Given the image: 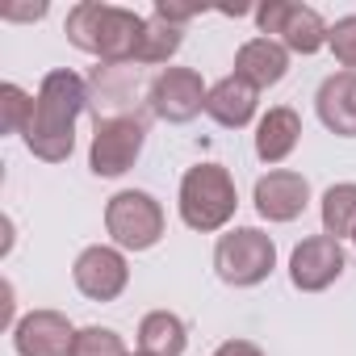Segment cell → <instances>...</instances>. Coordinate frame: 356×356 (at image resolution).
I'll return each mask as SVG.
<instances>
[{
	"mask_svg": "<svg viewBox=\"0 0 356 356\" xmlns=\"http://www.w3.org/2000/svg\"><path fill=\"white\" fill-rule=\"evenodd\" d=\"M88 105V88L76 72L55 67L42 76L38 97H34V122L26 130V147L30 155H38L42 163H63L76 151V118Z\"/></svg>",
	"mask_w": 356,
	"mask_h": 356,
	"instance_id": "obj_1",
	"label": "cell"
},
{
	"mask_svg": "<svg viewBox=\"0 0 356 356\" xmlns=\"http://www.w3.org/2000/svg\"><path fill=\"white\" fill-rule=\"evenodd\" d=\"M67 42L105 59L109 67L134 63L143 34H147V17H138L134 9H118V5H101V0H80V5L67 13L63 26Z\"/></svg>",
	"mask_w": 356,
	"mask_h": 356,
	"instance_id": "obj_2",
	"label": "cell"
},
{
	"mask_svg": "<svg viewBox=\"0 0 356 356\" xmlns=\"http://www.w3.org/2000/svg\"><path fill=\"white\" fill-rule=\"evenodd\" d=\"M235 206H239V193H235V181L222 163H197L185 172L181 181V218L189 231H222L231 218H235Z\"/></svg>",
	"mask_w": 356,
	"mask_h": 356,
	"instance_id": "obj_3",
	"label": "cell"
},
{
	"mask_svg": "<svg viewBox=\"0 0 356 356\" xmlns=\"http://www.w3.org/2000/svg\"><path fill=\"white\" fill-rule=\"evenodd\" d=\"M273 264H277V243H273L264 231H256V227H235V231H227V235L218 239V248H214V268H218V277H222L227 285H235V289L260 285V281L273 273Z\"/></svg>",
	"mask_w": 356,
	"mask_h": 356,
	"instance_id": "obj_4",
	"label": "cell"
},
{
	"mask_svg": "<svg viewBox=\"0 0 356 356\" xmlns=\"http://www.w3.org/2000/svg\"><path fill=\"white\" fill-rule=\"evenodd\" d=\"M105 231L122 252H147L163 239V206L143 189H122L105 206Z\"/></svg>",
	"mask_w": 356,
	"mask_h": 356,
	"instance_id": "obj_5",
	"label": "cell"
},
{
	"mask_svg": "<svg viewBox=\"0 0 356 356\" xmlns=\"http://www.w3.org/2000/svg\"><path fill=\"white\" fill-rule=\"evenodd\" d=\"M143 143H147V126L138 118H130V113H122V118H97L88 168L97 176H105V181L126 176L134 168V159L143 155Z\"/></svg>",
	"mask_w": 356,
	"mask_h": 356,
	"instance_id": "obj_6",
	"label": "cell"
},
{
	"mask_svg": "<svg viewBox=\"0 0 356 356\" xmlns=\"http://www.w3.org/2000/svg\"><path fill=\"white\" fill-rule=\"evenodd\" d=\"M256 26L264 34H277L285 51H298V55H314L327 47V34L331 26L318 17V9L310 5H293V0H268V5L256 13Z\"/></svg>",
	"mask_w": 356,
	"mask_h": 356,
	"instance_id": "obj_7",
	"label": "cell"
},
{
	"mask_svg": "<svg viewBox=\"0 0 356 356\" xmlns=\"http://www.w3.org/2000/svg\"><path fill=\"white\" fill-rule=\"evenodd\" d=\"M206 97H210V88L202 84V76H197L193 67H163V72L151 80V92H147L155 118H163V122H172V126L193 122V118L206 109Z\"/></svg>",
	"mask_w": 356,
	"mask_h": 356,
	"instance_id": "obj_8",
	"label": "cell"
},
{
	"mask_svg": "<svg viewBox=\"0 0 356 356\" xmlns=\"http://www.w3.org/2000/svg\"><path fill=\"white\" fill-rule=\"evenodd\" d=\"M343 268H348V256H343L339 239H331V235H310L289 256V281L302 293H323L327 285H335L343 277Z\"/></svg>",
	"mask_w": 356,
	"mask_h": 356,
	"instance_id": "obj_9",
	"label": "cell"
},
{
	"mask_svg": "<svg viewBox=\"0 0 356 356\" xmlns=\"http://www.w3.org/2000/svg\"><path fill=\"white\" fill-rule=\"evenodd\" d=\"M72 281H76V289H80L88 302H113V298H122V289H126V281H130V268H126L122 248H105V243L84 248V252L76 256Z\"/></svg>",
	"mask_w": 356,
	"mask_h": 356,
	"instance_id": "obj_10",
	"label": "cell"
},
{
	"mask_svg": "<svg viewBox=\"0 0 356 356\" xmlns=\"http://www.w3.org/2000/svg\"><path fill=\"white\" fill-rule=\"evenodd\" d=\"M76 327L59 310H30L13 327V348L17 356H72Z\"/></svg>",
	"mask_w": 356,
	"mask_h": 356,
	"instance_id": "obj_11",
	"label": "cell"
},
{
	"mask_svg": "<svg viewBox=\"0 0 356 356\" xmlns=\"http://www.w3.org/2000/svg\"><path fill=\"white\" fill-rule=\"evenodd\" d=\"M252 202H256V214L264 222H293L310 202V185H306V176H298L289 168H277V172L256 181Z\"/></svg>",
	"mask_w": 356,
	"mask_h": 356,
	"instance_id": "obj_12",
	"label": "cell"
},
{
	"mask_svg": "<svg viewBox=\"0 0 356 356\" xmlns=\"http://www.w3.org/2000/svg\"><path fill=\"white\" fill-rule=\"evenodd\" d=\"M318 122L339 134V138H356V72H335L318 84L314 97Z\"/></svg>",
	"mask_w": 356,
	"mask_h": 356,
	"instance_id": "obj_13",
	"label": "cell"
},
{
	"mask_svg": "<svg viewBox=\"0 0 356 356\" xmlns=\"http://www.w3.org/2000/svg\"><path fill=\"white\" fill-rule=\"evenodd\" d=\"M289 72V51L277 38H252L235 51V76H243L256 88H273L281 84Z\"/></svg>",
	"mask_w": 356,
	"mask_h": 356,
	"instance_id": "obj_14",
	"label": "cell"
},
{
	"mask_svg": "<svg viewBox=\"0 0 356 356\" xmlns=\"http://www.w3.org/2000/svg\"><path fill=\"white\" fill-rule=\"evenodd\" d=\"M256 101H260V88L231 72L227 80H218V84L210 88V97H206V113H210L218 126L239 130V126H248V122L256 118Z\"/></svg>",
	"mask_w": 356,
	"mask_h": 356,
	"instance_id": "obj_15",
	"label": "cell"
},
{
	"mask_svg": "<svg viewBox=\"0 0 356 356\" xmlns=\"http://www.w3.org/2000/svg\"><path fill=\"white\" fill-rule=\"evenodd\" d=\"M298 138H302V118H298L289 105H277V109H268V113L260 118V126H256V155H260L264 163H281V159L293 155Z\"/></svg>",
	"mask_w": 356,
	"mask_h": 356,
	"instance_id": "obj_16",
	"label": "cell"
},
{
	"mask_svg": "<svg viewBox=\"0 0 356 356\" xmlns=\"http://www.w3.org/2000/svg\"><path fill=\"white\" fill-rule=\"evenodd\" d=\"M189 348V327L172 310H151L138 323V352L147 356H185Z\"/></svg>",
	"mask_w": 356,
	"mask_h": 356,
	"instance_id": "obj_17",
	"label": "cell"
},
{
	"mask_svg": "<svg viewBox=\"0 0 356 356\" xmlns=\"http://www.w3.org/2000/svg\"><path fill=\"white\" fill-rule=\"evenodd\" d=\"M323 235H331V239H352V231H356V185L352 181H343V185H331L327 193H323Z\"/></svg>",
	"mask_w": 356,
	"mask_h": 356,
	"instance_id": "obj_18",
	"label": "cell"
},
{
	"mask_svg": "<svg viewBox=\"0 0 356 356\" xmlns=\"http://www.w3.org/2000/svg\"><path fill=\"white\" fill-rule=\"evenodd\" d=\"M185 42V30L181 26H172L163 17H147V34H143V47H138V59L134 63H168L176 51H181Z\"/></svg>",
	"mask_w": 356,
	"mask_h": 356,
	"instance_id": "obj_19",
	"label": "cell"
},
{
	"mask_svg": "<svg viewBox=\"0 0 356 356\" xmlns=\"http://www.w3.org/2000/svg\"><path fill=\"white\" fill-rule=\"evenodd\" d=\"M34 122V97L17 84H0V130L5 134H26Z\"/></svg>",
	"mask_w": 356,
	"mask_h": 356,
	"instance_id": "obj_20",
	"label": "cell"
},
{
	"mask_svg": "<svg viewBox=\"0 0 356 356\" xmlns=\"http://www.w3.org/2000/svg\"><path fill=\"white\" fill-rule=\"evenodd\" d=\"M72 356H130L122 335L109 331V327H84L76 331V343H72Z\"/></svg>",
	"mask_w": 356,
	"mask_h": 356,
	"instance_id": "obj_21",
	"label": "cell"
},
{
	"mask_svg": "<svg viewBox=\"0 0 356 356\" xmlns=\"http://www.w3.org/2000/svg\"><path fill=\"white\" fill-rule=\"evenodd\" d=\"M327 47H331V55H335L348 72L356 67V13H352V17H339V22L331 26Z\"/></svg>",
	"mask_w": 356,
	"mask_h": 356,
	"instance_id": "obj_22",
	"label": "cell"
},
{
	"mask_svg": "<svg viewBox=\"0 0 356 356\" xmlns=\"http://www.w3.org/2000/svg\"><path fill=\"white\" fill-rule=\"evenodd\" d=\"M214 356H264V352L256 343H248V339H227V343L214 348Z\"/></svg>",
	"mask_w": 356,
	"mask_h": 356,
	"instance_id": "obj_23",
	"label": "cell"
},
{
	"mask_svg": "<svg viewBox=\"0 0 356 356\" xmlns=\"http://www.w3.org/2000/svg\"><path fill=\"white\" fill-rule=\"evenodd\" d=\"M155 17H163V22H172V26H185V22H193L197 17V9H176V5H155Z\"/></svg>",
	"mask_w": 356,
	"mask_h": 356,
	"instance_id": "obj_24",
	"label": "cell"
},
{
	"mask_svg": "<svg viewBox=\"0 0 356 356\" xmlns=\"http://www.w3.org/2000/svg\"><path fill=\"white\" fill-rule=\"evenodd\" d=\"M5 22H38V17H47V5H26V9H17V5H9L5 13H0Z\"/></svg>",
	"mask_w": 356,
	"mask_h": 356,
	"instance_id": "obj_25",
	"label": "cell"
},
{
	"mask_svg": "<svg viewBox=\"0 0 356 356\" xmlns=\"http://www.w3.org/2000/svg\"><path fill=\"white\" fill-rule=\"evenodd\" d=\"M134 356H147V352H134Z\"/></svg>",
	"mask_w": 356,
	"mask_h": 356,
	"instance_id": "obj_26",
	"label": "cell"
},
{
	"mask_svg": "<svg viewBox=\"0 0 356 356\" xmlns=\"http://www.w3.org/2000/svg\"><path fill=\"white\" fill-rule=\"evenodd\" d=\"M352 243H356V231H352Z\"/></svg>",
	"mask_w": 356,
	"mask_h": 356,
	"instance_id": "obj_27",
	"label": "cell"
}]
</instances>
